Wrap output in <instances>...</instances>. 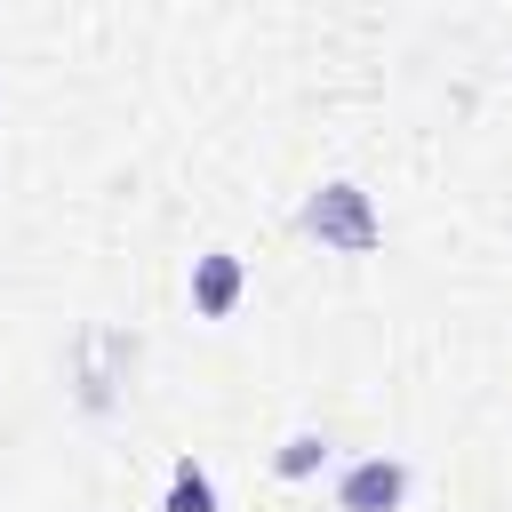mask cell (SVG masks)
Returning a JSON list of instances; mask_svg holds the SVG:
<instances>
[{
  "label": "cell",
  "instance_id": "cell-1",
  "mask_svg": "<svg viewBox=\"0 0 512 512\" xmlns=\"http://www.w3.org/2000/svg\"><path fill=\"white\" fill-rule=\"evenodd\" d=\"M304 232H312L320 248H336V256H368V248L384 240V216H376V200H368L360 184H320V192L304 200Z\"/></svg>",
  "mask_w": 512,
  "mask_h": 512
},
{
  "label": "cell",
  "instance_id": "cell-2",
  "mask_svg": "<svg viewBox=\"0 0 512 512\" xmlns=\"http://www.w3.org/2000/svg\"><path fill=\"white\" fill-rule=\"evenodd\" d=\"M400 496H408V464L400 456H360L336 480V504L344 512H400Z\"/></svg>",
  "mask_w": 512,
  "mask_h": 512
},
{
  "label": "cell",
  "instance_id": "cell-3",
  "mask_svg": "<svg viewBox=\"0 0 512 512\" xmlns=\"http://www.w3.org/2000/svg\"><path fill=\"white\" fill-rule=\"evenodd\" d=\"M240 288H248V272H240V256H232V248L192 256V312H200V320H224V312L240 304Z\"/></svg>",
  "mask_w": 512,
  "mask_h": 512
},
{
  "label": "cell",
  "instance_id": "cell-4",
  "mask_svg": "<svg viewBox=\"0 0 512 512\" xmlns=\"http://www.w3.org/2000/svg\"><path fill=\"white\" fill-rule=\"evenodd\" d=\"M160 512H216V480H208V464H176L168 472V496H160Z\"/></svg>",
  "mask_w": 512,
  "mask_h": 512
},
{
  "label": "cell",
  "instance_id": "cell-5",
  "mask_svg": "<svg viewBox=\"0 0 512 512\" xmlns=\"http://www.w3.org/2000/svg\"><path fill=\"white\" fill-rule=\"evenodd\" d=\"M320 464H328V440H320V432H288V440H280V456H272V472H280V480H312Z\"/></svg>",
  "mask_w": 512,
  "mask_h": 512
}]
</instances>
